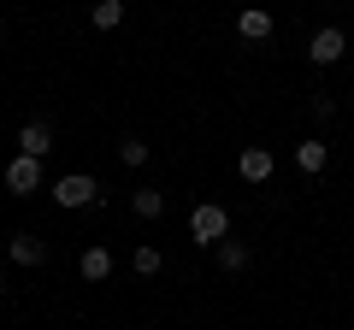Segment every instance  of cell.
Returning a JSON list of instances; mask_svg holds the SVG:
<instances>
[{"label":"cell","mask_w":354,"mask_h":330,"mask_svg":"<svg viewBox=\"0 0 354 330\" xmlns=\"http://www.w3.org/2000/svg\"><path fill=\"white\" fill-rule=\"evenodd\" d=\"M189 236H195V248H218V242L230 236V213L218 201H201L189 213Z\"/></svg>","instance_id":"cell-1"},{"label":"cell","mask_w":354,"mask_h":330,"mask_svg":"<svg viewBox=\"0 0 354 330\" xmlns=\"http://www.w3.org/2000/svg\"><path fill=\"white\" fill-rule=\"evenodd\" d=\"M53 201H59V206H95V201H101V183L83 177V171H65V177L53 183Z\"/></svg>","instance_id":"cell-2"},{"label":"cell","mask_w":354,"mask_h":330,"mask_svg":"<svg viewBox=\"0 0 354 330\" xmlns=\"http://www.w3.org/2000/svg\"><path fill=\"white\" fill-rule=\"evenodd\" d=\"M6 189H12V195H36L41 189V159L12 153V159H6Z\"/></svg>","instance_id":"cell-3"},{"label":"cell","mask_w":354,"mask_h":330,"mask_svg":"<svg viewBox=\"0 0 354 330\" xmlns=\"http://www.w3.org/2000/svg\"><path fill=\"white\" fill-rule=\"evenodd\" d=\"M342 48H348V36H342L337 24H325V30H313V41H307V59L325 71V65H337V59H342Z\"/></svg>","instance_id":"cell-4"},{"label":"cell","mask_w":354,"mask_h":330,"mask_svg":"<svg viewBox=\"0 0 354 330\" xmlns=\"http://www.w3.org/2000/svg\"><path fill=\"white\" fill-rule=\"evenodd\" d=\"M272 171H278L272 148H242V153H236V177H242V183H272Z\"/></svg>","instance_id":"cell-5"},{"label":"cell","mask_w":354,"mask_h":330,"mask_svg":"<svg viewBox=\"0 0 354 330\" xmlns=\"http://www.w3.org/2000/svg\"><path fill=\"white\" fill-rule=\"evenodd\" d=\"M18 153H30V159H48L53 153V124L48 118H30V124L18 130Z\"/></svg>","instance_id":"cell-6"},{"label":"cell","mask_w":354,"mask_h":330,"mask_svg":"<svg viewBox=\"0 0 354 330\" xmlns=\"http://www.w3.org/2000/svg\"><path fill=\"white\" fill-rule=\"evenodd\" d=\"M77 271H83V283H106L113 278V248H106V242H88L83 260H77Z\"/></svg>","instance_id":"cell-7"},{"label":"cell","mask_w":354,"mask_h":330,"mask_svg":"<svg viewBox=\"0 0 354 330\" xmlns=\"http://www.w3.org/2000/svg\"><path fill=\"white\" fill-rule=\"evenodd\" d=\"M6 260H12V266H41V260H48V242L18 230V236H6Z\"/></svg>","instance_id":"cell-8"},{"label":"cell","mask_w":354,"mask_h":330,"mask_svg":"<svg viewBox=\"0 0 354 330\" xmlns=\"http://www.w3.org/2000/svg\"><path fill=\"white\" fill-rule=\"evenodd\" d=\"M236 36L242 41H266L272 36V12H266V6H242L236 12Z\"/></svg>","instance_id":"cell-9"},{"label":"cell","mask_w":354,"mask_h":330,"mask_svg":"<svg viewBox=\"0 0 354 330\" xmlns=\"http://www.w3.org/2000/svg\"><path fill=\"white\" fill-rule=\"evenodd\" d=\"M295 165H301L307 177H319V171L330 165V148L325 142H295Z\"/></svg>","instance_id":"cell-10"},{"label":"cell","mask_w":354,"mask_h":330,"mask_svg":"<svg viewBox=\"0 0 354 330\" xmlns=\"http://www.w3.org/2000/svg\"><path fill=\"white\" fill-rule=\"evenodd\" d=\"M213 254H218V271H248V242L242 236H225Z\"/></svg>","instance_id":"cell-11"},{"label":"cell","mask_w":354,"mask_h":330,"mask_svg":"<svg viewBox=\"0 0 354 330\" xmlns=\"http://www.w3.org/2000/svg\"><path fill=\"white\" fill-rule=\"evenodd\" d=\"M88 24L95 30H118L124 24V0H95V6H88Z\"/></svg>","instance_id":"cell-12"},{"label":"cell","mask_w":354,"mask_h":330,"mask_svg":"<svg viewBox=\"0 0 354 330\" xmlns=\"http://www.w3.org/2000/svg\"><path fill=\"white\" fill-rule=\"evenodd\" d=\"M130 213H136V218H160L165 213V195L160 189H136V195H130Z\"/></svg>","instance_id":"cell-13"},{"label":"cell","mask_w":354,"mask_h":330,"mask_svg":"<svg viewBox=\"0 0 354 330\" xmlns=\"http://www.w3.org/2000/svg\"><path fill=\"white\" fill-rule=\"evenodd\" d=\"M130 266H136V271H142V278H153V271H160V266H165V254H160V248H153V242H142L136 254H130Z\"/></svg>","instance_id":"cell-14"},{"label":"cell","mask_w":354,"mask_h":330,"mask_svg":"<svg viewBox=\"0 0 354 330\" xmlns=\"http://www.w3.org/2000/svg\"><path fill=\"white\" fill-rule=\"evenodd\" d=\"M118 159H124V165H148V142H142V136H124V142H118Z\"/></svg>","instance_id":"cell-15"},{"label":"cell","mask_w":354,"mask_h":330,"mask_svg":"<svg viewBox=\"0 0 354 330\" xmlns=\"http://www.w3.org/2000/svg\"><path fill=\"white\" fill-rule=\"evenodd\" d=\"M337 113V95H325V89H313V118H330Z\"/></svg>","instance_id":"cell-16"},{"label":"cell","mask_w":354,"mask_h":330,"mask_svg":"<svg viewBox=\"0 0 354 330\" xmlns=\"http://www.w3.org/2000/svg\"><path fill=\"white\" fill-rule=\"evenodd\" d=\"M0 301H6V283H0Z\"/></svg>","instance_id":"cell-17"}]
</instances>
